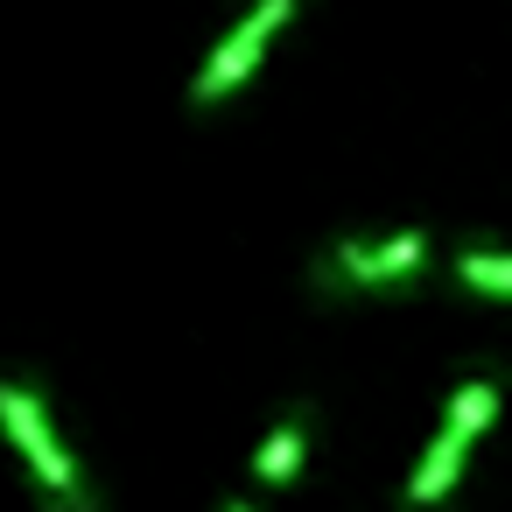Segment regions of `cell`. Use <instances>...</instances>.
Instances as JSON below:
<instances>
[{
  "instance_id": "obj_6",
  "label": "cell",
  "mask_w": 512,
  "mask_h": 512,
  "mask_svg": "<svg viewBox=\"0 0 512 512\" xmlns=\"http://www.w3.org/2000/svg\"><path fill=\"white\" fill-rule=\"evenodd\" d=\"M491 414H498V379H463L456 393H449V407H442V428L456 435V442H477L484 428H491Z\"/></svg>"
},
{
  "instance_id": "obj_7",
  "label": "cell",
  "mask_w": 512,
  "mask_h": 512,
  "mask_svg": "<svg viewBox=\"0 0 512 512\" xmlns=\"http://www.w3.org/2000/svg\"><path fill=\"white\" fill-rule=\"evenodd\" d=\"M456 281L505 302V295H512V260H505V253H484V246H463V253H456Z\"/></svg>"
},
{
  "instance_id": "obj_8",
  "label": "cell",
  "mask_w": 512,
  "mask_h": 512,
  "mask_svg": "<svg viewBox=\"0 0 512 512\" xmlns=\"http://www.w3.org/2000/svg\"><path fill=\"white\" fill-rule=\"evenodd\" d=\"M225 512H253V498H232V505H225Z\"/></svg>"
},
{
  "instance_id": "obj_1",
  "label": "cell",
  "mask_w": 512,
  "mask_h": 512,
  "mask_svg": "<svg viewBox=\"0 0 512 512\" xmlns=\"http://www.w3.org/2000/svg\"><path fill=\"white\" fill-rule=\"evenodd\" d=\"M0 428H8V442L29 456V470L43 477V491H50L57 512H99V505H92V484H85V470H78V456L57 442V428H50L36 386L0 379Z\"/></svg>"
},
{
  "instance_id": "obj_2",
  "label": "cell",
  "mask_w": 512,
  "mask_h": 512,
  "mask_svg": "<svg viewBox=\"0 0 512 512\" xmlns=\"http://www.w3.org/2000/svg\"><path fill=\"white\" fill-rule=\"evenodd\" d=\"M295 8H302V0H246V15L204 50V64H197V78H190V106H225V99L253 78V64L267 57V43L295 22Z\"/></svg>"
},
{
  "instance_id": "obj_3",
  "label": "cell",
  "mask_w": 512,
  "mask_h": 512,
  "mask_svg": "<svg viewBox=\"0 0 512 512\" xmlns=\"http://www.w3.org/2000/svg\"><path fill=\"white\" fill-rule=\"evenodd\" d=\"M428 260V232H386V239H337L316 260L323 288H400Z\"/></svg>"
},
{
  "instance_id": "obj_5",
  "label": "cell",
  "mask_w": 512,
  "mask_h": 512,
  "mask_svg": "<svg viewBox=\"0 0 512 512\" xmlns=\"http://www.w3.org/2000/svg\"><path fill=\"white\" fill-rule=\"evenodd\" d=\"M302 456H309V407H295L288 421L267 428V442L253 449V477H260V484H288V477L302 470Z\"/></svg>"
},
{
  "instance_id": "obj_4",
  "label": "cell",
  "mask_w": 512,
  "mask_h": 512,
  "mask_svg": "<svg viewBox=\"0 0 512 512\" xmlns=\"http://www.w3.org/2000/svg\"><path fill=\"white\" fill-rule=\"evenodd\" d=\"M463 456H470V442H456L449 428H435L428 435V449H421V463L407 470V512H435L442 498H456V477H463Z\"/></svg>"
}]
</instances>
